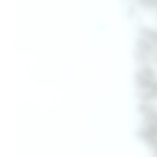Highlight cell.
Returning a JSON list of instances; mask_svg holds the SVG:
<instances>
[{"label":"cell","instance_id":"obj_2","mask_svg":"<svg viewBox=\"0 0 157 157\" xmlns=\"http://www.w3.org/2000/svg\"><path fill=\"white\" fill-rule=\"evenodd\" d=\"M140 97L144 100H150L157 98V82H154L148 89L141 90Z\"/></svg>","mask_w":157,"mask_h":157},{"label":"cell","instance_id":"obj_3","mask_svg":"<svg viewBox=\"0 0 157 157\" xmlns=\"http://www.w3.org/2000/svg\"><path fill=\"white\" fill-rule=\"evenodd\" d=\"M140 32L141 35L148 41L157 44V30L147 27H142Z\"/></svg>","mask_w":157,"mask_h":157},{"label":"cell","instance_id":"obj_7","mask_svg":"<svg viewBox=\"0 0 157 157\" xmlns=\"http://www.w3.org/2000/svg\"></svg>","mask_w":157,"mask_h":157},{"label":"cell","instance_id":"obj_6","mask_svg":"<svg viewBox=\"0 0 157 157\" xmlns=\"http://www.w3.org/2000/svg\"><path fill=\"white\" fill-rule=\"evenodd\" d=\"M149 146L153 150V152L157 156V138L148 140Z\"/></svg>","mask_w":157,"mask_h":157},{"label":"cell","instance_id":"obj_4","mask_svg":"<svg viewBox=\"0 0 157 157\" xmlns=\"http://www.w3.org/2000/svg\"><path fill=\"white\" fill-rule=\"evenodd\" d=\"M137 46L140 51V54H147L151 50V46L146 38H139L137 41Z\"/></svg>","mask_w":157,"mask_h":157},{"label":"cell","instance_id":"obj_5","mask_svg":"<svg viewBox=\"0 0 157 157\" xmlns=\"http://www.w3.org/2000/svg\"><path fill=\"white\" fill-rule=\"evenodd\" d=\"M140 4L149 9L157 8V0H137Z\"/></svg>","mask_w":157,"mask_h":157},{"label":"cell","instance_id":"obj_1","mask_svg":"<svg viewBox=\"0 0 157 157\" xmlns=\"http://www.w3.org/2000/svg\"><path fill=\"white\" fill-rule=\"evenodd\" d=\"M155 72L151 68L145 67L138 71L136 74V83L140 90L148 89L155 82Z\"/></svg>","mask_w":157,"mask_h":157}]
</instances>
